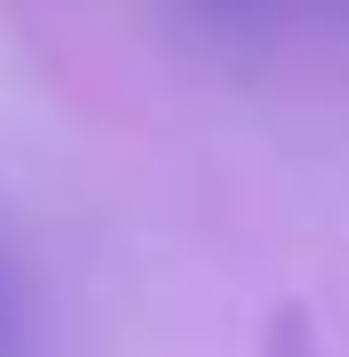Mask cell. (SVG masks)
Wrapping results in <instances>:
<instances>
[{
    "instance_id": "6da1fadb",
    "label": "cell",
    "mask_w": 349,
    "mask_h": 357,
    "mask_svg": "<svg viewBox=\"0 0 349 357\" xmlns=\"http://www.w3.org/2000/svg\"><path fill=\"white\" fill-rule=\"evenodd\" d=\"M32 342V302H24V278H16V255L0 238V357H24Z\"/></svg>"
}]
</instances>
